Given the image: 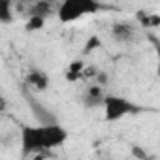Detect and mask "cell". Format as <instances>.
Listing matches in <instances>:
<instances>
[{
    "label": "cell",
    "instance_id": "obj_7",
    "mask_svg": "<svg viewBox=\"0 0 160 160\" xmlns=\"http://www.w3.org/2000/svg\"><path fill=\"white\" fill-rule=\"evenodd\" d=\"M111 38L119 43H130L136 38V28L126 21H115L111 25Z\"/></svg>",
    "mask_w": 160,
    "mask_h": 160
},
{
    "label": "cell",
    "instance_id": "obj_8",
    "mask_svg": "<svg viewBox=\"0 0 160 160\" xmlns=\"http://www.w3.org/2000/svg\"><path fill=\"white\" fill-rule=\"evenodd\" d=\"M85 66L87 62L81 60V58H77V60H72L66 70H64V79L68 83H77V81H81L83 79V72H85Z\"/></svg>",
    "mask_w": 160,
    "mask_h": 160
},
{
    "label": "cell",
    "instance_id": "obj_6",
    "mask_svg": "<svg viewBox=\"0 0 160 160\" xmlns=\"http://www.w3.org/2000/svg\"><path fill=\"white\" fill-rule=\"evenodd\" d=\"M25 81L36 92H43V91H47L51 87V77H49V73H45L43 70H38V68H32V70L27 72Z\"/></svg>",
    "mask_w": 160,
    "mask_h": 160
},
{
    "label": "cell",
    "instance_id": "obj_3",
    "mask_svg": "<svg viewBox=\"0 0 160 160\" xmlns=\"http://www.w3.org/2000/svg\"><path fill=\"white\" fill-rule=\"evenodd\" d=\"M51 151L47 143V130L45 124H25L21 126V152L23 156H32V154H43Z\"/></svg>",
    "mask_w": 160,
    "mask_h": 160
},
{
    "label": "cell",
    "instance_id": "obj_4",
    "mask_svg": "<svg viewBox=\"0 0 160 160\" xmlns=\"http://www.w3.org/2000/svg\"><path fill=\"white\" fill-rule=\"evenodd\" d=\"M106 87L98 85L92 81V85H87L83 94H81V102L87 109H96V108H102L104 106V98H106Z\"/></svg>",
    "mask_w": 160,
    "mask_h": 160
},
{
    "label": "cell",
    "instance_id": "obj_9",
    "mask_svg": "<svg viewBox=\"0 0 160 160\" xmlns=\"http://www.w3.org/2000/svg\"><path fill=\"white\" fill-rule=\"evenodd\" d=\"M136 21L145 28H158L160 27V15L152 13V12H145V10L136 13Z\"/></svg>",
    "mask_w": 160,
    "mask_h": 160
},
{
    "label": "cell",
    "instance_id": "obj_15",
    "mask_svg": "<svg viewBox=\"0 0 160 160\" xmlns=\"http://www.w3.org/2000/svg\"><path fill=\"white\" fill-rule=\"evenodd\" d=\"M100 68L96 64H87L85 66V72H83V79H87V81H94L96 75H98Z\"/></svg>",
    "mask_w": 160,
    "mask_h": 160
},
{
    "label": "cell",
    "instance_id": "obj_11",
    "mask_svg": "<svg viewBox=\"0 0 160 160\" xmlns=\"http://www.w3.org/2000/svg\"><path fill=\"white\" fill-rule=\"evenodd\" d=\"M13 21V2L12 0H0V23L10 25Z\"/></svg>",
    "mask_w": 160,
    "mask_h": 160
},
{
    "label": "cell",
    "instance_id": "obj_5",
    "mask_svg": "<svg viewBox=\"0 0 160 160\" xmlns=\"http://www.w3.org/2000/svg\"><path fill=\"white\" fill-rule=\"evenodd\" d=\"M27 104H28V108H30V111H32V115L36 117V121L40 122V124H49V122H57V119H55V113L45 106V104H42L38 98H34V96H30V94H27Z\"/></svg>",
    "mask_w": 160,
    "mask_h": 160
},
{
    "label": "cell",
    "instance_id": "obj_10",
    "mask_svg": "<svg viewBox=\"0 0 160 160\" xmlns=\"http://www.w3.org/2000/svg\"><path fill=\"white\" fill-rule=\"evenodd\" d=\"M53 13H57V10L53 8L51 0H36L30 8V15H40V17H51Z\"/></svg>",
    "mask_w": 160,
    "mask_h": 160
},
{
    "label": "cell",
    "instance_id": "obj_2",
    "mask_svg": "<svg viewBox=\"0 0 160 160\" xmlns=\"http://www.w3.org/2000/svg\"><path fill=\"white\" fill-rule=\"evenodd\" d=\"M102 109H104V119L108 122H117L130 115H139L145 111L143 106H139L124 96H117V94H106Z\"/></svg>",
    "mask_w": 160,
    "mask_h": 160
},
{
    "label": "cell",
    "instance_id": "obj_1",
    "mask_svg": "<svg viewBox=\"0 0 160 160\" xmlns=\"http://www.w3.org/2000/svg\"><path fill=\"white\" fill-rule=\"evenodd\" d=\"M100 10H102L100 0H60L57 6V17L60 23L70 25Z\"/></svg>",
    "mask_w": 160,
    "mask_h": 160
},
{
    "label": "cell",
    "instance_id": "obj_17",
    "mask_svg": "<svg viewBox=\"0 0 160 160\" xmlns=\"http://www.w3.org/2000/svg\"><path fill=\"white\" fill-rule=\"evenodd\" d=\"M132 154H134L136 158H147V152H145L139 145H132Z\"/></svg>",
    "mask_w": 160,
    "mask_h": 160
},
{
    "label": "cell",
    "instance_id": "obj_13",
    "mask_svg": "<svg viewBox=\"0 0 160 160\" xmlns=\"http://www.w3.org/2000/svg\"><path fill=\"white\" fill-rule=\"evenodd\" d=\"M102 47V40H100V36H96V34H92L91 38H87V42H85V45H83V55H89V53H92V51H96V49H100Z\"/></svg>",
    "mask_w": 160,
    "mask_h": 160
},
{
    "label": "cell",
    "instance_id": "obj_16",
    "mask_svg": "<svg viewBox=\"0 0 160 160\" xmlns=\"http://www.w3.org/2000/svg\"><path fill=\"white\" fill-rule=\"evenodd\" d=\"M94 83H98V85H102V87H108V85H109V75H108L106 70H100V72H98Z\"/></svg>",
    "mask_w": 160,
    "mask_h": 160
},
{
    "label": "cell",
    "instance_id": "obj_14",
    "mask_svg": "<svg viewBox=\"0 0 160 160\" xmlns=\"http://www.w3.org/2000/svg\"><path fill=\"white\" fill-rule=\"evenodd\" d=\"M147 38L152 43V47H154V55H156V75L160 77V38L154 36V34H149Z\"/></svg>",
    "mask_w": 160,
    "mask_h": 160
},
{
    "label": "cell",
    "instance_id": "obj_12",
    "mask_svg": "<svg viewBox=\"0 0 160 160\" xmlns=\"http://www.w3.org/2000/svg\"><path fill=\"white\" fill-rule=\"evenodd\" d=\"M45 27V17H40V15H30L25 23V30L27 32H38Z\"/></svg>",
    "mask_w": 160,
    "mask_h": 160
}]
</instances>
